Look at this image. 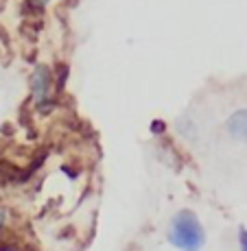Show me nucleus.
Instances as JSON below:
<instances>
[{"label": "nucleus", "instance_id": "f257e3e1", "mask_svg": "<svg viewBox=\"0 0 247 251\" xmlns=\"http://www.w3.org/2000/svg\"><path fill=\"white\" fill-rule=\"evenodd\" d=\"M168 243L180 251H199L206 245V231L191 210H180L168 227Z\"/></svg>", "mask_w": 247, "mask_h": 251}, {"label": "nucleus", "instance_id": "39448f33", "mask_svg": "<svg viewBox=\"0 0 247 251\" xmlns=\"http://www.w3.org/2000/svg\"><path fill=\"white\" fill-rule=\"evenodd\" d=\"M239 247L241 251H247V229L245 227L239 229Z\"/></svg>", "mask_w": 247, "mask_h": 251}, {"label": "nucleus", "instance_id": "0eeeda50", "mask_svg": "<svg viewBox=\"0 0 247 251\" xmlns=\"http://www.w3.org/2000/svg\"><path fill=\"white\" fill-rule=\"evenodd\" d=\"M31 2H35L37 7H42V4H46V2H51V0H31Z\"/></svg>", "mask_w": 247, "mask_h": 251}, {"label": "nucleus", "instance_id": "423d86ee", "mask_svg": "<svg viewBox=\"0 0 247 251\" xmlns=\"http://www.w3.org/2000/svg\"><path fill=\"white\" fill-rule=\"evenodd\" d=\"M4 221H7V212H4V207L0 205V227L4 225Z\"/></svg>", "mask_w": 247, "mask_h": 251}, {"label": "nucleus", "instance_id": "f03ea898", "mask_svg": "<svg viewBox=\"0 0 247 251\" xmlns=\"http://www.w3.org/2000/svg\"><path fill=\"white\" fill-rule=\"evenodd\" d=\"M51 70L46 68L44 64H40L33 72V79H31V94L35 105L44 103V100H51Z\"/></svg>", "mask_w": 247, "mask_h": 251}, {"label": "nucleus", "instance_id": "20e7f679", "mask_svg": "<svg viewBox=\"0 0 247 251\" xmlns=\"http://www.w3.org/2000/svg\"><path fill=\"white\" fill-rule=\"evenodd\" d=\"M57 75V90H64L66 88V79H68V66H59V68L55 70Z\"/></svg>", "mask_w": 247, "mask_h": 251}, {"label": "nucleus", "instance_id": "7ed1b4c3", "mask_svg": "<svg viewBox=\"0 0 247 251\" xmlns=\"http://www.w3.org/2000/svg\"><path fill=\"white\" fill-rule=\"evenodd\" d=\"M227 133L236 142H247V109H236L227 118Z\"/></svg>", "mask_w": 247, "mask_h": 251}]
</instances>
